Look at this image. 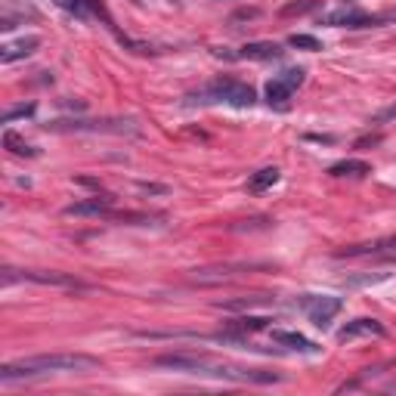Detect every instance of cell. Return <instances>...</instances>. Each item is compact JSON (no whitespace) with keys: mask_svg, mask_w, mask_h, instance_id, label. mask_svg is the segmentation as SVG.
<instances>
[{"mask_svg":"<svg viewBox=\"0 0 396 396\" xmlns=\"http://www.w3.org/2000/svg\"><path fill=\"white\" fill-rule=\"evenodd\" d=\"M254 16H257V10H239L233 16V22H239V19H254Z\"/></svg>","mask_w":396,"mask_h":396,"instance_id":"27","label":"cell"},{"mask_svg":"<svg viewBox=\"0 0 396 396\" xmlns=\"http://www.w3.org/2000/svg\"><path fill=\"white\" fill-rule=\"evenodd\" d=\"M381 22H384V16H369L362 10H337L322 16V25H335V28H369Z\"/></svg>","mask_w":396,"mask_h":396,"instance_id":"6","label":"cell"},{"mask_svg":"<svg viewBox=\"0 0 396 396\" xmlns=\"http://www.w3.org/2000/svg\"><path fill=\"white\" fill-rule=\"evenodd\" d=\"M192 103H226V105H235V109H248L254 105L257 93L248 87V84L235 81V78H217V81L205 84L201 90L189 93Z\"/></svg>","mask_w":396,"mask_h":396,"instance_id":"2","label":"cell"},{"mask_svg":"<svg viewBox=\"0 0 396 396\" xmlns=\"http://www.w3.org/2000/svg\"><path fill=\"white\" fill-rule=\"evenodd\" d=\"M279 78H282L285 84H291V87H300V84H304V68H285Z\"/></svg>","mask_w":396,"mask_h":396,"instance_id":"24","label":"cell"},{"mask_svg":"<svg viewBox=\"0 0 396 396\" xmlns=\"http://www.w3.org/2000/svg\"><path fill=\"white\" fill-rule=\"evenodd\" d=\"M384 337L387 335V328L381 325L378 319H369V316H362V319H353L347 322L341 331H337V341L341 344H347V341H356V337Z\"/></svg>","mask_w":396,"mask_h":396,"instance_id":"7","label":"cell"},{"mask_svg":"<svg viewBox=\"0 0 396 396\" xmlns=\"http://www.w3.org/2000/svg\"><path fill=\"white\" fill-rule=\"evenodd\" d=\"M319 6H322V0H294V3L282 6V16H304V13H313Z\"/></svg>","mask_w":396,"mask_h":396,"instance_id":"21","label":"cell"},{"mask_svg":"<svg viewBox=\"0 0 396 396\" xmlns=\"http://www.w3.org/2000/svg\"><path fill=\"white\" fill-rule=\"evenodd\" d=\"M263 304H272L270 294H254V298H235V300H226L223 309H251V307H263Z\"/></svg>","mask_w":396,"mask_h":396,"instance_id":"20","label":"cell"},{"mask_svg":"<svg viewBox=\"0 0 396 396\" xmlns=\"http://www.w3.org/2000/svg\"><path fill=\"white\" fill-rule=\"evenodd\" d=\"M298 307L307 309V316H309V322H313V325L328 328V322L344 309V300L341 298H331V294H304V298L298 300Z\"/></svg>","mask_w":396,"mask_h":396,"instance_id":"4","label":"cell"},{"mask_svg":"<svg viewBox=\"0 0 396 396\" xmlns=\"http://www.w3.org/2000/svg\"><path fill=\"white\" fill-rule=\"evenodd\" d=\"M99 369V359L87 353H44V356H28L19 362H6L0 369V381L13 384V381H28L41 378V374H56V372H93Z\"/></svg>","mask_w":396,"mask_h":396,"instance_id":"1","label":"cell"},{"mask_svg":"<svg viewBox=\"0 0 396 396\" xmlns=\"http://www.w3.org/2000/svg\"><path fill=\"white\" fill-rule=\"evenodd\" d=\"M50 131L59 133H136L133 121H53Z\"/></svg>","mask_w":396,"mask_h":396,"instance_id":"3","label":"cell"},{"mask_svg":"<svg viewBox=\"0 0 396 396\" xmlns=\"http://www.w3.org/2000/svg\"><path fill=\"white\" fill-rule=\"evenodd\" d=\"M285 50L279 44H272V41H254V44H244L242 47V59H279Z\"/></svg>","mask_w":396,"mask_h":396,"instance_id":"13","label":"cell"},{"mask_svg":"<svg viewBox=\"0 0 396 396\" xmlns=\"http://www.w3.org/2000/svg\"><path fill=\"white\" fill-rule=\"evenodd\" d=\"M152 365L158 369H170V372H192V374H205V369L211 365L207 353H192V350H177V353H161L152 359Z\"/></svg>","mask_w":396,"mask_h":396,"instance_id":"5","label":"cell"},{"mask_svg":"<svg viewBox=\"0 0 396 396\" xmlns=\"http://www.w3.org/2000/svg\"><path fill=\"white\" fill-rule=\"evenodd\" d=\"M396 251V233L384 235V239H372V242H359V244H347L341 248L335 257H365V254H390Z\"/></svg>","mask_w":396,"mask_h":396,"instance_id":"8","label":"cell"},{"mask_svg":"<svg viewBox=\"0 0 396 396\" xmlns=\"http://www.w3.org/2000/svg\"><path fill=\"white\" fill-rule=\"evenodd\" d=\"M331 177H369L372 164L369 161H356V158H347V161H337L328 168Z\"/></svg>","mask_w":396,"mask_h":396,"instance_id":"16","label":"cell"},{"mask_svg":"<svg viewBox=\"0 0 396 396\" xmlns=\"http://www.w3.org/2000/svg\"><path fill=\"white\" fill-rule=\"evenodd\" d=\"M396 118V103L387 105V109H381L378 115H374V124H384V121H393Z\"/></svg>","mask_w":396,"mask_h":396,"instance_id":"25","label":"cell"},{"mask_svg":"<svg viewBox=\"0 0 396 396\" xmlns=\"http://www.w3.org/2000/svg\"><path fill=\"white\" fill-rule=\"evenodd\" d=\"M133 3H136V6H142V3H146V0H133Z\"/></svg>","mask_w":396,"mask_h":396,"instance_id":"30","label":"cell"},{"mask_svg":"<svg viewBox=\"0 0 396 396\" xmlns=\"http://www.w3.org/2000/svg\"><path fill=\"white\" fill-rule=\"evenodd\" d=\"M291 93H294V87L291 84H285L282 78H272L270 84H266V103L270 105H288V99H291Z\"/></svg>","mask_w":396,"mask_h":396,"instance_id":"17","label":"cell"},{"mask_svg":"<svg viewBox=\"0 0 396 396\" xmlns=\"http://www.w3.org/2000/svg\"><path fill=\"white\" fill-rule=\"evenodd\" d=\"M112 196H93V198H84V201H75V205L66 207L68 217H109L112 214Z\"/></svg>","mask_w":396,"mask_h":396,"instance_id":"9","label":"cell"},{"mask_svg":"<svg viewBox=\"0 0 396 396\" xmlns=\"http://www.w3.org/2000/svg\"><path fill=\"white\" fill-rule=\"evenodd\" d=\"M390 390H396V384H393V387H390Z\"/></svg>","mask_w":396,"mask_h":396,"instance_id":"31","label":"cell"},{"mask_svg":"<svg viewBox=\"0 0 396 396\" xmlns=\"http://www.w3.org/2000/svg\"><path fill=\"white\" fill-rule=\"evenodd\" d=\"M279 168H261L257 174H251V179H248V192L251 196H263L266 189H272V186L279 183Z\"/></svg>","mask_w":396,"mask_h":396,"instance_id":"15","label":"cell"},{"mask_svg":"<svg viewBox=\"0 0 396 396\" xmlns=\"http://www.w3.org/2000/svg\"><path fill=\"white\" fill-rule=\"evenodd\" d=\"M3 146L10 149L13 155H22V158H38V149L34 146H28V142L22 140L19 133H13V131H6L3 133Z\"/></svg>","mask_w":396,"mask_h":396,"instance_id":"18","label":"cell"},{"mask_svg":"<svg viewBox=\"0 0 396 396\" xmlns=\"http://www.w3.org/2000/svg\"><path fill=\"white\" fill-rule=\"evenodd\" d=\"M307 140H313V142H335V136H319V133H309Z\"/></svg>","mask_w":396,"mask_h":396,"instance_id":"28","label":"cell"},{"mask_svg":"<svg viewBox=\"0 0 396 396\" xmlns=\"http://www.w3.org/2000/svg\"><path fill=\"white\" fill-rule=\"evenodd\" d=\"M288 44L298 47V50H309V53L322 50V41H319V38H313V34H291V38H288Z\"/></svg>","mask_w":396,"mask_h":396,"instance_id":"22","label":"cell"},{"mask_svg":"<svg viewBox=\"0 0 396 396\" xmlns=\"http://www.w3.org/2000/svg\"><path fill=\"white\" fill-rule=\"evenodd\" d=\"M41 47V38H22L16 41V44H3L0 47V62H16V59H25V56H31L34 50Z\"/></svg>","mask_w":396,"mask_h":396,"instance_id":"12","label":"cell"},{"mask_svg":"<svg viewBox=\"0 0 396 396\" xmlns=\"http://www.w3.org/2000/svg\"><path fill=\"white\" fill-rule=\"evenodd\" d=\"M272 319H266V316H239V319H229V328L244 335V331H261L266 328Z\"/></svg>","mask_w":396,"mask_h":396,"instance_id":"19","label":"cell"},{"mask_svg":"<svg viewBox=\"0 0 396 396\" xmlns=\"http://www.w3.org/2000/svg\"><path fill=\"white\" fill-rule=\"evenodd\" d=\"M142 192H152V196H164L168 192V186H158V183H140Z\"/></svg>","mask_w":396,"mask_h":396,"instance_id":"26","label":"cell"},{"mask_svg":"<svg viewBox=\"0 0 396 396\" xmlns=\"http://www.w3.org/2000/svg\"><path fill=\"white\" fill-rule=\"evenodd\" d=\"M272 341L282 344L288 350H298V353H319V347H316L309 337L298 335V331H272Z\"/></svg>","mask_w":396,"mask_h":396,"instance_id":"14","label":"cell"},{"mask_svg":"<svg viewBox=\"0 0 396 396\" xmlns=\"http://www.w3.org/2000/svg\"><path fill=\"white\" fill-rule=\"evenodd\" d=\"M28 115H34V103H25V105H16V109H6L3 112V124H13V121H19V118H28Z\"/></svg>","mask_w":396,"mask_h":396,"instance_id":"23","label":"cell"},{"mask_svg":"<svg viewBox=\"0 0 396 396\" xmlns=\"http://www.w3.org/2000/svg\"><path fill=\"white\" fill-rule=\"evenodd\" d=\"M378 142H381V136H372V140H359L356 146H359V149H365V146H378Z\"/></svg>","mask_w":396,"mask_h":396,"instance_id":"29","label":"cell"},{"mask_svg":"<svg viewBox=\"0 0 396 396\" xmlns=\"http://www.w3.org/2000/svg\"><path fill=\"white\" fill-rule=\"evenodd\" d=\"M19 279H28V282H38V285H56V288H84L81 279L68 276V272H56V270H22Z\"/></svg>","mask_w":396,"mask_h":396,"instance_id":"10","label":"cell"},{"mask_svg":"<svg viewBox=\"0 0 396 396\" xmlns=\"http://www.w3.org/2000/svg\"><path fill=\"white\" fill-rule=\"evenodd\" d=\"M251 263H223V266H205V270H196V282H220V279L239 276V272H248Z\"/></svg>","mask_w":396,"mask_h":396,"instance_id":"11","label":"cell"}]
</instances>
